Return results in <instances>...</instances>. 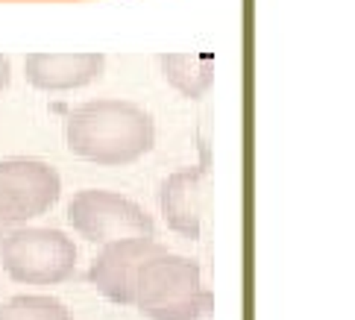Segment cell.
I'll list each match as a JSON object with an SVG mask.
<instances>
[{"instance_id": "obj_1", "label": "cell", "mask_w": 355, "mask_h": 320, "mask_svg": "<svg viewBox=\"0 0 355 320\" xmlns=\"http://www.w3.org/2000/svg\"><path fill=\"white\" fill-rule=\"evenodd\" d=\"M156 144L153 115L130 100H88L68 115V147L85 162L118 168L147 156Z\"/></svg>"}, {"instance_id": "obj_2", "label": "cell", "mask_w": 355, "mask_h": 320, "mask_svg": "<svg viewBox=\"0 0 355 320\" xmlns=\"http://www.w3.org/2000/svg\"><path fill=\"white\" fill-rule=\"evenodd\" d=\"M206 303L200 264L188 255L164 250L144 262L135 276L132 305L147 320H200Z\"/></svg>"}, {"instance_id": "obj_3", "label": "cell", "mask_w": 355, "mask_h": 320, "mask_svg": "<svg viewBox=\"0 0 355 320\" xmlns=\"http://www.w3.org/2000/svg\"><path fill=\"white\" fill-rule=\"evenodd\" d=\"M0 262L21 285H59L77 267V244L53 226H15L0 244Z\"/></svg>"}, {"instance_id": "obj_4", "label": "cell", "mask_w": 355, "mask_h": 320, "mask_svg": "<svg viewBox=\"0 0 355 320\" xmlns=\"http://www.w3.org/2000/svg\"><path fill=\"white\" fill-rule=\"evenodd\" d=\"M68 221L92 244L121 238H153L156 224L135 200L106 188H83L68 203Z\"/></svg>"}, {"instance_id": "obj_5", "label": "cell", "mask_w": 355, "mask_h": 320, "mask_svg": "<svg viewBox=\"0 0 355 320\" xmlns=\"http://www.w3.org/2000/svg\"><path fill=\"white\" fill-rule=\"evenodd\" d=\"M62 197V176L42 159L0 162V224L15 229L47 214Z\"/></svg>"}, {"instance_id": "obj_6", "label": "cell", "mask_w": 355, "mask_h": 320, "mask_svg": "<svg viewBox=\"0 0 355 320\" xmlns=\"http://www.w3.org/2000/svg\"><path fill=\"white\" fill-rule=\"evenodd\" d=\"M168 247L153 235V238H121L109 241L103 250L97 253L92 262V271L85 279L97 288L100 297H106L115 305H132V291H135V276L141 264L150 262L153 255L164 253Z\"/></svg>"}, {"instance_id": "obj_7", "label": "cell", "mask_w": 355, "mask_h": 320, "mask_svg": "<svg viewBox=\"0 0 355 320\" xmlns=\"http://www.w3.org/2000/svg\"><path fill=\"white\" fill-rule=\"evenodd\" d=\"M106 71L103 53H30L24 76L39 92H71L94 83Z\"/></svg>"}, {"instance_id": "obj_8", "label": "cell", "mask_w": 355, "mask_h": 320, "mask_svg": "<svg viewBox=\"0 0 355 320\" xmlns=\"http://www.w3.org/2000/svg\"><path fill=\"white\" fill-rule=\"evenodd\" d=\"M159 206L171 233L197 241L202 235V168L191 165L164 176Z\"/></svg>"}, {"instance_id": "obj_9", "label": "cell", "mask_w": 355, "mask_h": 320, "mask_svg": "<svg viewBox=\"0 0 355 320\" xmlns=\"http://www.w3.org/2000/svg\"><path fill=\"white\" fill-rule=\"evenodd\" d=\"M162 74L182 97L200 100L209 94L214 83V59L211 56H191V53H164Z\"/></svg>"}, {"instance_id": "obj_10", "label": "cell", "mask_w": 355, "mask_h": 320, "mask_svg": "<svg viewBox=\"0 0 355 320\" xmlns=\"http://www.w3.org/2000/svg\"><path fill=\"white\" fill-rule=\"evenodd\" d=\"M0 320H73L71 309L44 294H18L0 305Z\"/></svg>"}, {"instance_id": "obj_11", "label": "cell", "mask_w": 355, "mask_h": 320, "mask_svg": "<svg viewBox=\"0 0 355 320\" xmlns=\"http://www.w3.org/2000/svg\"><path fill=\"white\" fill-rule=\"evenodd\" d=\"M9 80H12V68H9V59L6 56H0V92L9 85Z\"/></svg>"}, {"instance_id": "obj_12", "label": "cell", "mask_w": 355, "mask_h": 320, "mask_svg": "<svg viewBox=\"0 0 355 320\" xmlns=\"http://www.w3.org/2000/svg\"><path fill=\"white\" fill-rule=\"evenodd\" d=\"M9 233H12V229H6V226H3V224H0V244H3V238H6V235H9Z\"/></svg>"}]
</instances>
